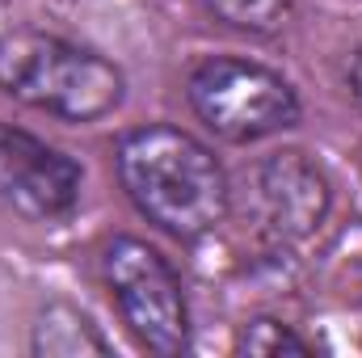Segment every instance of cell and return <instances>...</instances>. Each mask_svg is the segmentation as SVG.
<instances>
[{
  "mask_svg": "<svg viewBox=\"0 0 362 358\" xmlns=\"http://www.w3.org/2000/svg\"><path fill=\"white\" fill-rule=\"evenodd\" d=\"M114 169L135 211L173 241H198L228 215L232 185L219 156L173 122L131 127L114 148Z\"/></svg>",
  "mask_w": 362,
  "mask_h": 358,
  "instance_id": "obj_1",
  "label": "cell"
},
{
  "mask_svg": "<svg viewBox=\"0 0 362 358\" xmlns=\"http://www.w3.org/2000/svg\"><path fill=\"white\" fill-rule=\"evenodd\" d=\"M122 72L89 47L59 34L17 25L0 34V93L55 114L64 122H97L122 101Z\"/></svg>",
  "mask_w": 362,
  "mask_h": 358,
  "instance_id": "obj_2",
  "label": "cell"
},
{
  "mask_svg": "<svg viewBox=\"0 0 362 358\" xmlns=\"http://www.w3.org/2000/svg\"><path fill=\"white\" fill-rule=\"evenodd\" d=\"M189 110L228 144H257L299 122V93L282 72L240 55H211L185 81Z\"/></svg>",
  "mask_w": 362,
  "mask_h": 358,
  "instance_id": "obj_3",
  "label": "cell"
},
{
  "mask_svg": "<svg viewBox=\"0 0 362 358\" xmlns=\"http://www.w3.org/2000/svg\"><path fill=\"white\" fill-rule=\"evenodd\" d=\"M101 274L131 337L152 354H181L189 346V308L177 270L139 236H114L101 253Z\"/></svg>",
  "mask_w": 362,
  "mask_h": 358,
  "instance_id": "obj_4",
  "label": "cell"
},
{
  "mask_svg": "<svg viewBox=\"0 0 362 358\" xmlns=\"http://www.w3.org/2000/svg\"><path fill=\"white\" fill-rule=\"evenodd\" d=\"M81 165L51 148L47 139L0 122V198L34 219V224H51L76 211L81 202Z\"/></svg>",
  "mask_w": 362,
  "mask_h": 358,
  "instance_id": "obj_5",
  "label": "cell"
},
{
  "mask_svg": "<svg viewBox=\"0 0 362 358\" xmlns=\"http://www.w3.org/2000/svg\"><path fill=\"white\" fill-rule=\"evenodd\" d=\"M253 202L278 241H308L329 219V178L303 152H274L253 169Z\"/></svg>",
  "mask_w": 362,
  "mask_h": 358,
  "instance_id": "obj_6",
  "label": "cell"
},
{
  "mask_svg": "<svg viewBox=\"0 0 362 358\" xmlns=\"http://www.w3.org/2000/svg\"><path fill=\"white\" fill-rule=\"evenodd\" d=\"M34 354L47 358H85V354H105V337L97 333L89 316L72 304H47L34 321V337H30Z\"/></svg>",
  "mask_w": 362,
  "mask_h": 358,
  "instance_id": "obj_7",
  "label": "cell"
},
{
  "mask_svg": "<svg viewBox=\"0 0 362 358\" xmlns=\"http://www.w3.org/2000/svg\"><path fill=\"white\" fill-rule=\"evenodd\" d=\"M202 4L215 21L240 34H257V38L286 30V21L295 17V0H202Z\"/></svg>",
  "mask_w": 362,
  "mask_h": 358,
  "instance_id": "obj_8",
  "label": "cell"
},
{
  "mask_svg": "<svg viewBox=\"0 0 362 358\" xmlns=\"http://www.w3.org/2000/svg\"><path fill=\"white\" fill-rule=\"evenodd\" d=\"M236 350L253 358H278V354H312V342H303L291 325L274 321V316H257L236 333Z\"/></svg>",
  "mask_w": 362,
  "mask_h": 358,
  "instance_id": "obj_9",
  "label": "cell"
},
{
  "mask_svg": "<svg viewBox=\"0 0 362 358\" xmlns=\"http://www.w3.org/2000/svg\"><path fill=\"white\" fill-rule=\"evenodd\" d=\"M346 81H350V93H354V101H362V51L350 59V72H346Z\"/></svg>",
  "mask_w": 362,
  "mask_h": 358,
  "instance_id": "obj_10",
  "label": "cell"
}]
</instances>
